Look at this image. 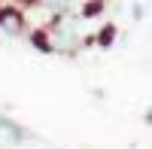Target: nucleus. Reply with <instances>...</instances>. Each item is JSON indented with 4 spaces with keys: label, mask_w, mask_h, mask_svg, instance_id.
<instances>
[{
    "label": "nucleus",
    "mask_w": 152,
    "mask_h": 149,
    "mask_svg": "<svg viewBox=\"0 0 152 149\" xmlns=\"http://www.w3.org/2000/svg\"><path fill=\"white\" fill-rule=\"evenodd\" d=\"M0 31L6 37H21L28 34V15L15 3H0Z\"/></svg>",
    "instance_id": "nucleus-1"
},
{
    "label": "nucleus",
    "mask_w": 152,
    "mask_h": 149,
    "mask_svg": "<svg viewBox=\"0 0 152 149\" xmlns=\"http://www.w3.org/2000/svg\"><path fill=\"white\" fill-rule=\"evenodd\" d=\"M0 134H6V137H9V143H24V140H31V137H34V134L21 125V122L9 119L6 113H0Z\"/></svg>",
    "instance_id": "nucleus-2"
},
{
    "label": "nucleus",
    "mask_w": 152,
    "mask_h": 149,
    "mask_svg": "<svg viewBox=\"0 0 152 149\" xmlns=\"http://www.w3.org/2000/svg\"><path fill=\"white\" fill-rule=\"evenodd\" d=\"M24 37H28V43L34 46V52H40V55H52L55 52V40H52V34H49L43 24L40 28H31Z\"/></svg>",
    "instance_id": "nucleus-3"
},
{
    "label": "nucleus",
    "mask_w": 152,
    "mask_h": 149,
    "mask_svg": "<svg viewBox=\"0 0 152 149\" xmlns=\"http://www.w3.org/2000/svg\"><path fill=\"white\" fill-rule=\"evenodd\" d=\"M116 37H119V28H116V24H113V21H107L104 28H100V31H97L94 37H88L85 43H97L100 49H110L113 43H116Z\"/></svg>",
    "instance_id": "nucleus-4"
},
{
    "label": "nucleus",
    "mask_w": 152,
    "mask_h": 149,
    "mask_svg": "<svg viewBox=\"0 0 152 149\" xmlns=\"http://www.w3.org/2000/svg\"><path fill=\"white\" fill-rule=\"evenodd\" d=\"M107 9V0H85L82 3V18H94Z\"/></svg>",
    "instance_id": "nucleus-5"
},
{
    "label": "nucleus",
    "mask_w": 152,
    "mask_h": 149,
    "mask_svg": "<svg viewBox=\"0 0 152 149\" xmlns=\"http://www.w3.org/2000/svg\"><path fill=\"white\" fill-rule=\"evenodd\" d=\"M143 122H146V125H152V107H149L146 113H143Z\"/></svg>",
    "instance_id": "nucleus-6"
}]
</instances>
